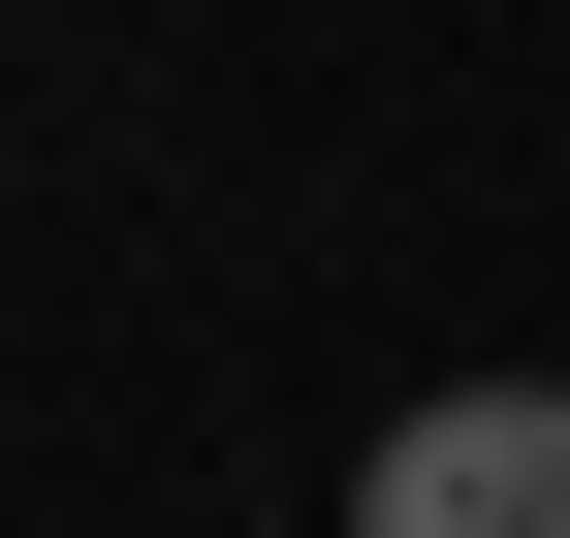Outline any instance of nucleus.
<instances>
[{
	"mask_svg": "<svg viewBox=\"0 0 570 538\" xmlns=\"http://www.w3.org/2000/svg\"><path fill=\"white\" fill-rule=\"evenodd\" d=\"M348 538H570V380H444V412L348 476Z\"/></svg>",
	"mask_w": 570,
	"mask_h": 538,
	"instance_id": "f257e3e1",
	"label": "nucleus"
}]
</instances>
